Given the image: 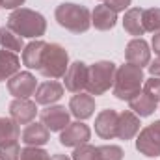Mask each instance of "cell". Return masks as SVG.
Returning a JSON list of instances; mask_svg holds the SVG:
<instances>
[{"instance_id":"obj_9","label":"cell","mask_w":160,"mask_h":160,"mask_svg":"<svg viewBox=\"0 0 160 160\" xmlns=\"http://www.w3.org/2000/svg\"><path fill=\"white\" fill-rule=\"evenodd\" d=\"M91 138V130L88 125L80 123V121H75V123H69L62 134H60V143L65 145V147H78V145H84L88 143Z\"/></svg>"},{"instance_id":"obj_30","label":"cell","mask_w":160,"mask_h":160,"mask_svg":"<svg viewBox=\"0 0 160 160\" xmlns=\"http://www.w3.org/2000/svg\"><path fill=\"white\" fill-rule=\"evenodd\" d=\"M143 93H147L155 102L160 101V78L158 77H151L143 84Z\"/></svg>"},{"instance_id":"obj_2","label":"cell","mask_w":160,"mask_h":160,"mask_svg":"<svg viewBox=\"0 0 160 160\" xmlns=\"http://www.w3.org/2000/svg\"><path fill=\"white\" fill-rule=\"evenodd\" d=\"M54 17L58 21V24L73 34H84L89 30L91 26V13L86 6L73 4V2H65L60 4L54 11Z\"/></svg>"},{"instance_id":"obj_26","label":"cell","mask_w":160,"mask_h":160,"mask_svg":"<svg viewBox=\"0 0 160 160\" xmlns=\"http://www.w3.org/2000/svg\"><path fill=\"white\" fill-rule=\"evenodd\" d=\"M73 160H102V158H101V151H99V147L89 145V143H84V145L75 147Z\"/></svg>"},{"instance_id":"obj_24","label":"cell","mask_w":160,"mask_h":160,"mask_svg":"<svg viewBox=\"0 0 160 160\" xmlns=\"http://www.w3.org/2000/svg\"><path fill=\"white\" fill-rule=\"evenodd\" d=\"M19 138H21L19 125L13 119L0 118V143L9 142V140H19Z\"/></svg>"},{"instance_id":"obj_22","label":"cell","mask_w":160,"mask_h":160,"mask_svg":"<svg viewBox=\"0 0 160 160\" xmlns=\"http://www.w3.org/2000/svg\"><path fill=\"white\" fill-rule=\"evenodd\" d=\"M128 106H130V112H134L138 118H147V116L155 114V110H157V102L143 91H140L136 97H132L128 101Z\"/></svg>"},{"instance_id":"obj_34","label":"cell","mask_w":160,"mask_h":160,"mask_svg":"<svg viewBox=\"0 0 160 160\" xmlns=\"http://www.w3.org/2000/svg\"><path fill=\"white\" fill-rule=\"evenodd\" d=\"M153 50L160 56V32H155L153 36Z\"/></svg>"},{"instance_id":"obj_6","label":"cell","mask_w":160,"mask_h":160,"mask_svg":"<svg viewBox=\"0 0 160 160\" xmlns=\"http://www.w3.org/2000/svg\"><path fill=\"white\" fill-rule=\"evenodd\" d=\"M136 149L147 158L160 157V121H155L140 130L136 138Z\"/></svg>"},{"instance_id":"obj_23","label":"cell","mask_w":160,"mask_h":160,"mask_svg":"<svg viewBox=\"0 0 160 160\" xmlns=\"http://www.w3.org/2000/svg\"><path fill=\"white\" fill-rule=\"evenodd\" d=\"M0 45H2V48H6V50H11V52H21V50H24V43H22V38L21 36H17L15 32H11L8 26H2L0 28Z\"/></svg>"},{"instance_id":"obj_10","label":"cell","mask_w":160,"mask_h":160,"mask_svg":"<svg viewBox=\"0 0 160 160\" xmlns=\"http://www.w3.org/2000/svg\"><path fill=\"white\" fill-rule=\"evenodd\" d=\"M88 69L89 67L84 62L69 63V69L63 75L65 89L71 91V93H80L82 89H86V86H88Z\"/></svg>"},{"instance_id":"obj_19","label":"cell","mask_w":160,"mask_h":160,"mask_svg":"<svg viewBox=\"0 0 160 160\" xmlns=\"http://www.w3.org/2000/svg\"><path fill=\"white\" fill-rule=\"evenodd\" d=\"M45 47L47 43L41 39H36L32 43H28L22 50V63L28 67V69H36L39 71L41 65V58H43V52H45Z\"/></svg>"},{"instance_id":"obj_33","label":"cell","mask_w":160,"mask_h":160,"mask_svg":"<svg viewBox=\"0 0 160 160\" xmlns=\"http://www.w3.org/2000/svg\"><path fill=\"white\" fill-rule=\"evenodd\" d=\"M149 73H151V77H158L160 78V56L153 63H149Z\"/></svg>"},{"instance_id":"obj_20","label":"cell","mask_w":160,"mask_h":160,"mask_svg":"<svg viewBox=\"0 0 160 160\" xmlns=\"http://www.w3.org/2000/svg\"><path fill=\"white\" fill-rule=\"evenodd\" d=\"M21 71V60L15 52L2 48L0 50V82L9 80Z\"/></svg>"},{"instance_id":"obj_28","label":"cell","mask_w":160,"mask_h":160,"mask_svg":"<svg viewBox=\"0 0 160 160\" xmlns=\"http://www.w3.org/2000/svg\"><path fill=\"white\" fill-rule=\"evenodd\" d=\"M19 160H50V155L45 149H41V147H28L26 145L21 151Z\"/></svg>"},{"instance_id":"obj_15","label":"cell","mask_w":160,"mask_h":160,"mask_svg":"<svg viewBox=\"0 0 160 160\" xmlns=\"http://www.w3.org/2000/svg\"><path fill=\"white\" fill-rule=\"evenodd\" d=\"M36 102L38 104H45V106H50L54 104L56 101H60L63 97V86L56 80H47L38 86L36 89Z\"/></svg>"},{"instance_id":"obj_27","label":"cell","mask_w":160,"mask_h":160,"mask_svg":"<svg viewBox=\"0 0 160 160\" xmlns=\"http://www.w3.org/2000/svg\"><path fill=\"white\" fill-rule=\"evenodd\" d=\"M19 157H21L19 140H9L0 143V160H19Z\"/></svg>"},{"instance_id":"obj_12","label":"cell","mask_w":160,"mask_h":160,"mask_svg":"<svg viewBox=\"0 0 160 160\" xmlns=\"http://www.w3.org/2000/svg\"><path fill=\"white\" fill-rule=\"evenodd\" d=\"M125 58H127V63H132V65H138V67L149 65L151 50H149L147 41L142 39V38H134L132 41H128L127 48H125Z\"/></svg>"},{"instance_id":"obj_17","label":"cell","mask_w":160,"mask_h":160,"mask_svg":"<svg viewBox=\"0 0 160 160\" xmlns=\"http://www.w3.org/2000/svg\"><path fill=\"white\" fill-rule=\"evenodd\" d=\"M140 118L130 112V110H125L119 114V119H118V138L119 140H132L138 132H140Z\"/></svg>"},{"instance_id":"obj_16","label":"cell","mask_w":160,"mask_h":160,"mask_svg":"<svg viewBox=\"0 0 160 160\" xmlns=\"http://www.w3.org/2000/svg\"><path fill=\"white\" fill-rule=\"evenodd\" d=\"M69 110H71V114H73L78 121L91 118L93 112H95V99H93V95L82 93V91L77 93V95L71 97V101H69Z\"/></svg>"},{"instance_id":"obj_35","label":"cell","mask_w":160,"mask_h":160,"mask_svg":"<svg viewBox=\"0 0 160 160\" xmlns=\"http://www.w3.org/2000/svg\"><path fill=\"white\" fill-rule=\"evenodd\" d=\"M50 160H71V158H67L65 155H54V157H52Z\"/></svg>"},{"instance_id":"obj_1","label":"cell","mask_w":160,"mask_h":160,"mask_svg":"<svg viewBox=\"0 0 160 160\" xmlns=\"http://www.w3.org/2000/svg\"><path fill=\"white\" fill-rule=\"evenodd\" d=\"M6 26L21 38H36L38 39L41 36H45V32H47L45 17L34 9H28V8L15 9L8 17Z\"/></svg>"},{"instance_id":"obj_29","label":"cell","mask_w":160,"mask_h":160,"mask_svg":"<svg viewBox=\"0 0 160 160\" xmlns=\"http://www.w3.org/2000/svg\"><path fill=\"white\" fill-rule=\"evenodd\" d=\"M101 158L102 160H123V149L119 145H101Z\"/></svg>"},{"instance_id":"obj_21","label":"cell","mask_w":160,"mask_h":160,"mask_svg":"<svg viewBox=\"0 0 160 160\" xmlns=\"http://www.w3.org/2000/svg\"><path fill=\"white\" fill-rule=\"evenodd\" d=\"M142 13L143 9L142 8H130L125 11V17H123V28L127 34L134 36V38H140L145 34V28H143V21H142Z\"/></svg>"},{"instance_id":"obj_36","label":"cell","mask_w":160,"mask_h":160,"mask_svg":"<svg viewBox=\"0 0 160 160\" xmlns=\"http://www.w3.org/2000/svg\"><path fill=\"white\" fill-rule=\"evenodd\" d=\"M0 8H2V0H0Z\"/></svg>"},{"instance_id":"obj_32","label":"cell","mask_w":160,"mask_h":160,"mask_svg":"<svg viewBox=\"0 0 160 160\" xmlns=\"http://www.w3.org/2000/svg\"><path fill=\"white\" fill-rule=\"evenodd\" d=\"M24 4V0H2V8L6 9H19Z\"/></svg>"},{"instance_id":"obj_7","label":"cell","mask_w":160,"mask_h":160,"mask_svg":"<svg viewBox=\"0 0 160 160\" xmlns=\"http://www.w3.org/2000/svg\"><path fill=\"white\" fill-rule=\"evenodd\" d=\"M38 89V80L30 71H19L8 80V91L15 99H28Z\"/></svg>"},{"instance_id":"obj_18","label":"cell","mask_w":160,"mask_h":160,"mask_svg":"<svg viewBox=\"0 0 160 160\" xmlns=\"http://www.w3.org/2000/svg\"><path fill=\"white\" fill-rule=\"evenodd\" d=\"M116 22H118V13L112 11V9H110L108 6H104V4L97 6V8L93 9V13H91V24H93L97 30H101V32L112 30V28L116 26Z\"/></svg>"},{"instance_id":"obj_3","label":"cell","mask_w":160,"mask_h":160,"mask_svg":"<svg viewBox=\"0 0 160 160\" xmlns=\"http://www.w3.org/2000/svg\"><path fill=\"white\" fill-rule=\"evenodd\" d=\"M143 84V71L138 65L125 63L121 65L116 73V82H114V95L119 101H130L136 97L142 89Z\"/></svg>"},{"instance_id":"obj_8","label":"cell","mask_w":160,"mask_h":160,"mask_svg":"<svg viewBox=\"0 0 160 160\" xmlns=\"http://www.w3.org/2000/svg\"><path fill=\"white\" fill-rule=\"evenodd\" d=\"M41 123L50 130V132H62L69 123H71V116L65 110V106H47L45 110H41L39 114Z\"/></svg>"},{"instance_id":"obj_14","label":"cell","mask_w":160,"mask_h":160,"mask_svg":"<svg viewBox=\"0 0 160 160\" xmlns=\"http://www.w3.org/2000/svg\"><path fill=\"white\" fill-rule=\"evenodd\" d=\"M50 140V130L43 123H28L21 132V142L28 147H41Z\"/></svg>"},{"instance_id":"obj_31","label":"cell","mask_w":160,"mask_h":160,"mask_svg":"<svg viewBox=\"0 0 160 160\" xmlns=\"http://www.w3.org/2000/svg\"><path fill=\"white\" fill-rule=\"evenodd\" d=\"M132 0H104V6H108L112 11L119 13V11H127Z\"/></svg>"},{"instance_id":"obj_13","label":"cell","mask_w":160,"mask_h":160,"mask_svg":"<svg viewBox=\"0 0 160 160\" xmlns=\"http://www.w3.org/2000/svg\"><path fill=\"white\" fill-rule=\"evenodd\" d=\"M38 102L30 101V99H15L9 104V116L17 125H28L36 119L38 114Z\"/></svg>"},{"instance_id":"obj_5","label":"cell","mask_w":160,"mask_h":160,"mask_svg":"<svg viewBox=\"0 0 160 160\" xmlns=\"http://www.w3.org/2000/svg\"><path fill=\"white\" fill-rule=\"evenodd\" d=\"M69 69V54L58 43H47L41 58L39 73L45 78H62Z\"/></svg>"},{"instance_id":"obj_11","label":"cell","mask_w":160,"mask_h":160,"mask_svg":"<svg viewBox=\"0 0 160 160\" xmlns=\"http://www.w3.org/2000/svg\"><path fill=\"white\" fill-rule=\"evenodd\" d=\"M118 119L119 114L112 108L99 112V116L95 118V132L99 138L102 140H112L118 138Z\"/></svg>"},{"instance_id":"obj_25","label":"cell","mask_w":160,"mask_h":160,"mask_svg":"<svg viewBox=\"0 0 160 160\" xmlns=\"http://www.w3.org/2000/svg\"><path fill=\"white\" fill-rule=\"evenodd\" d=\"M145 32H160V8H149L142 13Z\"/></svg>"},{"instance_id":"obj_4","label":"cell","mask_w":160,"mask_h":160,"mask_svg":"<svg viewBox=\"0 0 160 160\" xmlns=\"http://www.w3.org/2000/svg\"><path fill=\"white\" fill-rule=\"evenodd\" d=\"M116 73H118L116 63L108 62V60L95 62L93 65H89V69H88V86H86L88 93L89 95L106 93L110 88H114Z\"/></svg>"}]
</instances>
